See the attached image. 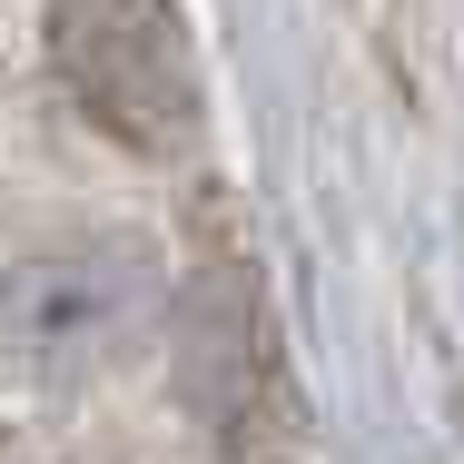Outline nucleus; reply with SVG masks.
<instances>
[{"instance_id":"nucleus-1","label":"nucleus","mask_w":464,"mask_h":464,"mask_svg":"<svg viewBox=\"0 0 464 464\" xmlns=\"http://www.w3.org/2000/svg\"><path fill=\"white\" fill-rule=\"evenodd\" d=\"M50 60H60V90L119 149L169 159L208 119V80L169 0H50Z\"/></svg>"},{"instance_id":"nucleus-2","label":"nucleus","mask_w":464,"mask_h":464,"mask_svg":"<svg viewBox=\"0 0 464 464\" xmlns=\"http://www.w3.org/2000/svg\"><path fill=\"white\" fill-rule=\"evenodd\" d=\"M149 296V257L129 237H70L0 277V375L10 385H80L119 356Z\"/></svg>"},{"instance_id":"nucleus-3","label":"nucleus","mask_w":464,"mask_h":464,"mask_svg":"<svg viewBox=\"0 0 464 464\" xmlns=\"http://www.w3.org/2000/svg\"><path fill=\"white\" fill-rule=\"evenodd\" d=\"M179 366H188V405H198L218 435H257V415H267V395H277V356H267V316H257L247 267H218V277L188 286Z\"/></svg>"}]
</instances>
